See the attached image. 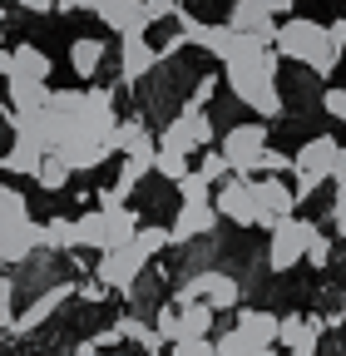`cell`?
I'll return each instance as SVG.
<instances>
[{
	"label": "cell",
	"instance_id": "cell-13",
	"mask_svg": "<svg viewBox=\"0 0 346 356\" xmlns=\"http://www.w3.org/2000/svg\"><path fill=\"white\" fill-rule=\"evenodd\" d=\"M35 252H45V222H15V228L0 233V262L6 267L30 262Z\"/></svg>",
	"mask_w": 346,
	"mask_h": 356
},
{
	"label": "cell",
	"instance_id": "cell-27",
	"mask_svg": "<svg viewBox=\"0 0 346 356\" xmlns=\"http://www.w3.org/2000/svg\"><path fill=\"white\" fill-rule=\"evenodd\" d=\"M15 222H30V203H25V193H20V188L0 184V233L15 228Z\"/></svg>",
	"mask_w": 346,
	"mask_h": 356
},
{
	"label": "cell",
	"instance_id": "cell-40",
	"mask_svg": "<svg viewBox=\"0 0 346 356\" xmlns=\"http://www.w3.org/2000/svg\"><path fill=\"white\" fill-rule=\"evenodd\" d=\"M74 292H79V297H84V302H104V297H109V287H104V282H99V277H90V282H79V287H74Z\"/></svg>",
	"mask_w": 346,
	"mask_h": 356
},
{
	"label": "cell",
	"instance_id": "cell-29",
	"mask_svg": "<svg viewBox=\"0 0 346 356\" xmlns=\"http://www.w3.org/2000/svg\"><path fill=\"white\" fill-rule=\"evenodd\" d=\"M154 173H158V178H168V184H183V178H188L193 168H188V154H179V149H158Z\"/></svg>",
	"mask_w": 346,
	"mask_h": 356
},
{
	"label": "cell",
	"instance_id": "cell-32",
	"mask_svg": "<svg viewBox=\"0 0 346 356\" xmlns=\"http://www.w3.org/2000/svg\"><path fill=\"white\" fill-rule=\"evenodd\" d=\"M173 188H179V198H183V203H213V184H208L198 168L183 178V184H173Z\"/></svg>",
	"mask_w": 346,
	"mask_h": 356
},
{
	"label": "cell",
	"instance_id": "cell-22",
	"mask_svg": "<svg viewBox=\"0 0 346 356\" xmlns=\"http://www.w3.org/2000/svg\"><path fill=\"white\" fill-rule=\"evenodd\" d=\"M10 89V109L15 114H35V109H50V84H35V79H6Z\"/></svg>",
	"mask_w": 346,
	"mask_h": 356
},
{
	"label": "cell",
	"instance_id": "cell-45",
	"mask_svg": "<svg viewBox=\"0 0 346 356\" xmlns=\"http://www.w3.org/2000/svg\"><path fill=\"white\" fill-rule=\"evenodd\" d=\"M60 15H74V10H90V0H55Z\"/></svg>",
	"mask_w": 346,
	"mask_h": 356
},
{
	"label": "cell",
	"instance_id": "cell-7",
	"mask_svg": "<svg viewBox=\"0 0 346 356\" xmlns=\"http://www.w3.org/2000/svg\"><path fill=\"white\" fill-rule=\"evenodd\" d=\"M218 144V129L203 109H179L168 119V129L158 134V149H179V154H193V149H213Z\"/></svg>",
	"mask_w": 346,
	"mask_h": 356
},
{
	"label": "cell",
	"instance_id": "cell-8",
	"mask_svg": "<svg viewBox=\"0 0 346 356\" xmlns=\"http://www.w3.org/2000/svg\"><path fill=\"white\" fill-rule=\"evenodd\" d=\"M213 208H218V218H228L233 228H257V188H252V178L228 173L223 184L213 188Z\"/></svg>",
	"mask_w": 346,
	"mask_h": 356
},
{
	"label": "cell",
	"instance_id": "cell-39",
	"mask_svg": "<svg viewBox=\"0 0 346 356\" xmlns=\"http://www.w3.org/2000/svg\"><path fill=\"white\" fill-rule=\"evenodd\" d=\"M307 262H312V267H331V238H327V233H317V238L307 243Z\"/></svg>",
	"mask_w": 346,
	"mask_h": 356
},
{
	"label": "cell",
	"instance_id": "cell-38",
	"mask_svg": "<svg viewBox=\"0 0 346 356\" xmlns=\"http://www.w3.org/2000/svg\"><path fill=\"white\" fill-rule=\"evenodd\" d=\"M292 154H282V149H267L263 154V163H257V173H272V178H282V173H292Z\"/></svg>",
	"mask_w": 346,
	"mask_h": 356
},
{
	"label": "cell",
	"instance_id": "cell-10",
	"mask_svg": "<svg viewBox=\"0 0 346 356\" xmlns=\"http://www.w3.org/2000/svg\"><path fill=\"white\" fill-rule=\"evenodd\" d=\"M327 332V317H302V312H287L277 322V346L287 356H317V341Z\"/></svg>",
	"mask_w": 346,
	"mask_h": 356
},
{
	"label": "cell",
	"instance_id": "cell-2",
	"mask_svg": "<svg viewBox=\"0 0 346 356\" xmlns=\"http://www.w3.org/2000/svg\"><path fill=\"white\" fill-rule=\"evenodd\" d=\"M272 50H277L282 60H292V65H307L317 79H327V74L341 65V50L327 40V25H317V20H302V15L277 20Z\"/></svg>",
	"mask_w": 346,
	"mask_h": 356
},
{
	"label": "cell",
	"instance_id": "cell-41",
	"mask_svg": "<svg viewBox=\"0 0 346 356\" xmlns=\"http://www.w3.org/2000/svg\"><path fill=\"white\" fill-rule=\"evenodd\" d=\"M331 233H336V238H346V198H336V203H331Z\"/></svg>",
	"mask_w": 346,
	"mask_h": 356
},
{
	"label": "cell",
	"instance_id": "cell-19",
	"mask_svg": "<svg viewBox=\"0 0 346 356\" xmlns=\"http://www.w3.org/2000/svg\"><path fill=\"white\" fill-rule=\"evenodd\" d=\"M109 154H114V149H109V144H99V139H90V134H69V139L60 144V159H65L74 173H90V168H99Z\"/></svg>",
	"mask_w": 346,
	"mask_h": 356
},
{
	"label": "cell",
	"instance_id": "cell-4",
	"mask_svg": "<svg viewBox=\"0 0 346 356\" xmlns=\"http://www.w3.org/2000/svg\"><path fill=\"white\" fill-rule=\"evenodd\" d=\"M267 149H272V144H267V124H228V134L218 139V154H223L228 168L242 173V178L257 173V163H263Z\"/></svg>",
	"mask_w": 346,
	"mask_h": 356
},
{
	"label": "cell",
	"instance_id": "cell-9",
	"mask_svg": "<svg viewBox=\"0 0 346 356\" xmlns=\"http://www.w3.org/2000/svg\"><path fill=\"white\" fill-rule=\"evenodd\" d=\"M257 188V222H267V228H277L282 218H297V188L287 184V178H252Z\"/></svg>",
	"mask_w": 346,
	"mask_h": 356
},
{
	"label": "cell",
	"instance_id": "cell-20",
	"mask_svg": "<svg viewBox=\"0 0 346 356\" xmlns=\"http://www.w3.org/2000/svg\"><path fill=\"white\" fill-rule=\"evenodd\" d=\"M10 60H15V65H10V79H35V84H45V79H50V70H55V65H50V55L40 50V44H30V40H20V44H15Z\"/></svg>",
	"mask_w": 346,
	"mask_h": 356
},
{
	"label": "cell",
	"instance_id": "cell-37",
	"mask_svg": "<svg viewBox=\"0 0 346 356\" xmlns=\"http://www.w3.org/2000/svg\"><path fill=\"white\" fill-rule=\"evenodd\" d=\"M168 356H218V351H213L208 337H183V341H173V346H168Z\"/></svg>",
	"mask_w": 346,
	"mask_h": 356
},
{
	"label": "cell",
	"instance_id": "cell-3",
	"mask_svg": "<svg viewBox=\"0 0 346 356\" xmlns=\"http://www.w3.org/2000/svg\"><path fill=\"white\" fill-rule=\"evenodd\" d=\"M292 188L297 198H312L322 184H331V168L341 159V144H336V134H317V139H307L297 154H292Z\"/></svg>",
	"mask_w": 346,
	"mask_h": 356
},
{
	"label": "cell",
	"instance_id": "cell-36",
	"mask_svg": "<svg viewBox=\"0 0 346 356\" xmlns=\"http://www.w3.org/2000/svg\"><path fill=\"white\" fill-rule=\"evenodd\" d=\"M183 10V0H144V20L149 25H158V20H173Z\"/></svg>",
	"mask_w": 346,
	"mask_h": 356
},
{
	"label": "cell",
	"instance_id": "cell-16",
	"mask_svg": "<svg viewBox=\"0 0 346 356\" xmlns=\"http://www.w3.org/2000/svg\"><path fill=\"white\" fill-rule=\"evenodd\" d=\"M218 228V208L213 203H179V218H173V248H183L188 238H208Z\"/></svg>",
	"mask_w": 346,
	"mask_h": 356
},
{
	"label": "cell",
	"instance_id": "cell-35",
	"mask_svg": "<svg viewBox=\"0 0 346 356\" xmlns=\"http://www.w3.org/2000/svg\"><path fill=\"white\" fill-rule=\"evenodd\" d=\"M213 89H218V79H213V74H198V79H193V95H188L179 109H203V104L213 99Z\"/></svg>",
	"mask_w": 346,
	"mask_h": 356
},
{
	"label": "cell",
	"instance_id": "cell-15",
	"mask_svg": "<svg viewBox=\"0 0 346 356\" xmlns=\"http://www.w3.org/2000/svg\"><path fill=\"white\" fill-rule=\"evenodd\" d=\"M277 312H257V307H242L238 312V322H233V332L247 341V351H267V346H277Z\"/></svg>",
	"mask_w": 346,
	"mask_h": 356
},
{
	"label": "cell",
	"instance_id": "cell-24",
	"mask_svg": "<svg viewBox=\"0 0 346 356\" xmlns=\"http://www.w3.org/2000/svg\"><path fill=\"white\" fill-rule=\"evenodd\" d=\"M40 163H45V149L30 144V139H15L10 154H0V168H6V173H20V178H35Z\"/></svg>",
	"mask_w": 346,
	"mask_h": 356
},
{
	"label": "cell",
	"instance_id": "cell-49",
	"mask_svg": "<svg viewBox=\"0 0 346 356\" xmlns=\"http://www.w3.org/2000/svg\"><path fill=\"white\" fill-rule=\"evenodd\" d=\"M252 356H282V351H277V346H267V351H252Z\"/></svg>",
	"mask_w": 346,
	"mask_h": 356
},
{
	"label": "cell",
	"instance_id": "cell-28",
	"mask_svg": "<svg viewBox=\"0 0 346 356\" xmlns=\"http://www.w3.org/2000/svg\"><path fill=\"white\" fill-rule=\"evenodd\" d=\"M69 173H74V168H69L60 154H45V163H40V173H35V184L45 188V193H60V188L69 184Z\"/></svg>",
	"mask_w": 346,
	"mask_h": 356
},
{
	"label": "cell",
	"instance_id": "cell-48",
	"mask_svg": "<svg viewBox=\"0 0 346 356\" xmlns=\"http://www.w3.org/2000/svg\"><path fill=\"white\" fill-rule=\"evenodd\" d=\"M74 356H99V346H94V341H79V346H74Z\"/></svg>",
	"mask_w": 346,
	"mask_h": 356
},
{
	"label": "cell",
	"instance_id": "cell-21",
	"mask_svg": "<svg viewBox=\"0 0 346 356\" xmlns=\"http://www.w3.org/2000/svg\"><path fill=\"white\" fill-rule=\"evenodd\" d=\"M74 243L90 248V252H109V218H104V208H90V213L74 218Z\"/></svg>",
	"mask_w": 346,
	"mask_h": 356
},
{
	"label": "cell",
	"instance_id": "cell-30",
	"mask_svg": "<svg viewBox=\"0 0 346 356\" xmlns=\"http://www.w3.org/2000/svg\"><path fill=\"white\" fill-rule=\"evenodd\" d=\"M45 248H50V252H74V248H79L69 218H50V222H45Z\"/></svg>",
	"mask_w": 346,
	"mask_h": 356
},
{
	"label": "cell",
	"instance_id": "cell-17",
	"mask_svg": "<svg viewBox=\"0 0 346 356\" xmlns=\"http://www.w3.org/2000/svg\"><path fill=\"white\" fill-rule=\"evenodd\" d=\"M90 10H94L109 30H119V35L149 30V20H144V0H90Z\"/></svg>",
	"mask_w": 346,
	"mask_h": 356
},
{
	"label": "cell",
	"instance_id": "cell-26",
	"mask_svg": "<svg viewBox=\"0 0 346 356\" xmlns=\"http://www.w3.org/2000/svg\"><path fill=\"white\" fill-rule=\"evenodd\" d=\"M114 332H119V341H134V346H144L149 356L163 346V337H158V327H149V322H139L134 312H119L114 317Z\"/></svg>",
	"mask_w": 346,
	"mask_h": 356
},
{
	"label": "cell",
	"instance_id": "cell-33",
	"mask_svg": "<svg viewBox=\"0 0 346 356\" xmlns=\"http://www.w3.org/2000/svg\"><path fill=\"white\" fill-rule=\"evenodd\" d=\"M198 173L208 178V184H213V188H218V184H223V178H228L233 168H228V159H223L218 149H208V154H203V163H198Z\"/></svg>",
	"mask_w": 346,
	"mask_h": 356
},
{
	"label": "cell",
	"instance_id": "cell-31",
	"mask_svg": "<svg viewBox=\"0 0 346 356\" xmlns=\"http://www.w3.org/2000/svg\"><path fill=\"white\" fill-rule=\"evenodd\" d=\"M134 243H139L149 257H158V252H168V248H173V233H168V228H158V222H149V228H139V233H134Z\"/></svg>",
	"mask_w": 346,
	"mask_h": 356
},
{
	"label": "cell",
	"instance_id": "cell-46",
	"mask_svg": "<svg viewBox=\"0 0 346 356\" xmlns=\"http://www.w3.org/2000/svg\"><path fill=\"white\" fill-rule=\"evenodd\" d=\"M263 6H267L272 15H282V20H287V15H292V6H297V0H263Z\"/></svg>",
	"mask_w": 346,
	"mask_h": 356
},
{
	"label": "cell",
	"instance_id": "cell-23",
	"mask_svg": "<svg viewBox=\"0 0 346 356\" xmlns=\"http://www.w3.org/2000/svg\"><path fill=\"white\" fill-rule=\"evenodd\" d=\"M173 307H179V341H183V337H208V332H213V307H208V302L173 297Z\"/></svg>",
	"mask_w": 346,
	"mask_h": 356
},
{
	"label": "cell",
	"instance_id": "cell-44",
	"mask_svg": "<svg viewBox=\"0 0 346 356\" xmlns=\"http://www.w3.org/2000/svg\"><path fill=\"white\" fill-rule=\"evenodd\" d=\"M20 10H30V15H45V10H55V0H15Z\"/></svg>",
	"mask_w": 346,
	"mask_h": 356
},
{
	"label": "cell",
	"instance_id": "cell-5",
	"mask_svg": "<svg viewBox=\"0 0 346 356\" xmlns=\"http://www.w3.org/2000/svg\"><path fill=\"white\" fill-rule=\"evenodd\" d=\"M317 233H322L317 222L282 218L277 228H272V238H267V267H272V273H292V267L307 257V243H312Z\"/></svg>",
	"mask_w": 346,
	"mask_h": 356
},
{
	"label": "cell",
	"instance_id": "cell-50",
	"mask_svg": "<svg viewBox=\"0 0 346 356\" xmlns=\"http://www.w3.org/2000/svg\"><path fill=\"white\" fill-rule=\"evenodd\" d=\"M0 40H6V10H0Z\"/></svg>",
	"mask_w": 346,
	"mask_h": 356
},
{
	"label": "cell",
	"instance_id": "cell-47",
	"mask_svg": "<svg viewBox=\"0 0 346 356\" xmlns=\"http://www.w3.org/2000/svg\"><path fill=\"white\" fill-rule=\"evenodd\" d=\"M10 65H15V60H10V50L0 44V74H6V79H10Z\"/></svg>",
	"mask_w": 346,
	"mask_h": 356
},
{
	"label": "cell",
	"instance_id": "cell-42",
	"mask_svg": "<svg viewBox=\"0 0 346 356\" xmlns=\"http://www.w3.org/2000/svg\"><path fill=\"white\" fill-rule=\"evenodd\" d=\"M331 188H336V198H346V154H341L336 168H331Z\"/></svg>",
	"mask_w": 346,
	"mask_h": 356
},
{
	"label": "cell",
	"instance_id": "cell-43",
	"mask_svg": "<svg viewBox=\"0 0 346 356\" xmlns=\"http://www.w3.org/2000/svg\"><path fill=\"white\" fill-rule=\"evenodd\" d=\"M327 40L336 44V50H346V20H331V25H327Z\"/></svg>",
	"mask_w": 346,
	"mask_h": 356
},
{
	"label": "cell",
	"instance_id": "cell-1",
	"mask_svg": "<svg viewBox=\"0 0 346 356\" xmlns=\"http://www.w3.org/2000/svg\"><path fill=\"white\" fill-rule=\"evenodd\" d=\"M277 50L272 40L242 35V50L228 60V84L233 95L257 114V119H282V89H277Z\"/></svg>",
	"mask_w": 346,
	"mask_h": 356
},
{
	"label": "cell",
	"instance_id": "cell-6",
	"mask_svg": "<svg viewBox=\"0 0 346 356\" xmlns=\"http://www.w3.org/2000/svg\"><path fill=\"white\" fill-rule=\"evenodd\" d=\"M154 257L139 248V243H124V248H109V252H99V267H94V277L109 287V292H124L129 297V287H134L139 277H144V267H149Z\"/></svg>",
	"mask_w": 346,
	"mask_h": 356
},
{
	"label": "cell",
	"instance_id": "cell-34",
	"mask_svg": "<svg viewBox=\"0 0 346 356\" xmlns=\"http://www.w3.org/2000/svg\"><path fill=\"white\" fill-rule=\"evenodd\" d=\"M322 114H327V119H336V124H346V89H341V84L322 89Z\"/></svg>",
	"mask_w": 346,
	"mask_h": 356
},
{
	"label": "cell",
	"instance_id": "cell-12",
	"mask_svg": "<svg viewBox=\"0 0 346 356\" xmlns=\"http://www.w3.org/2000/svg\"><path fill=\"white\" fill-rule=\"evenodd\" d=\"M69 297H74V282H55L50 292H40V297H35V302H30V307L20 312V317L10 322V332H20V337L40 332V327H45V322L55 317V312H60V307L69 302Z\"/></svg>",
	"mask_w": 346,
	"mask_h": 356
},
{
	"label": "cell",
	"instance_id": "cell-14",
	"mask_svg": "<svg viewBox=\"0 0 346 356\" xmlns=\"http://www.w3.org/2000/svg\"><path fill=\"white\" fill-rule=\"evenodd\" d=\"M114 154H124V159H158V139L149 134V124H144V114H129V119H119V129H114Z\"/></svg>",
	"mask_w": 346,
	"mask_h": 356
},
{
	"label": "cell",
	"instance_id": "cell-18",
	"mask_svg": "<svg viewBox=\"0 0 346 356\" xmlns=\"http://www.w3.org/2000/svg\"><path fill=\"white\" fill-rule=\"evenodd\" d=\"M228 25H233L238 35H257V40H272V35H277V15L263 6V0H233Z\"/></svg>",
	"mask_w": 346,
	"mask_h": 356
},
{
	"label": "cell",
	"instance_id": "cell-25",
	"mask_svg": "<svg viewBox=\"0 0 346 356\" xmlns=\"http://www.w3.org/2000/svg\"><path fill=\"white\" fill-rule=\"evenodd\" d=\"M99 65H104V44H99L94 35H79V40L69 44V70H74L79 79H94Z\"/></svg>",
	"mask_w": 346,
	"mask_h": 356
},
{
	"label": "cell",
	"instance_id": "cell-11",
	"mask_svg": "<svg viewBox=\"0 0 346 356\" xmlns=\"http://www.w3.org/2000/svg\"><path fill=\"white\" fill-rule=\"evenodd\" d=\"M158 65H163V60H158V44H149V35H144V30L124 35V44H119V79H124V84L149 79Z\"/></svg>",
	"mask_w": 346,
	"mask_h": 356
}]
</instances>
